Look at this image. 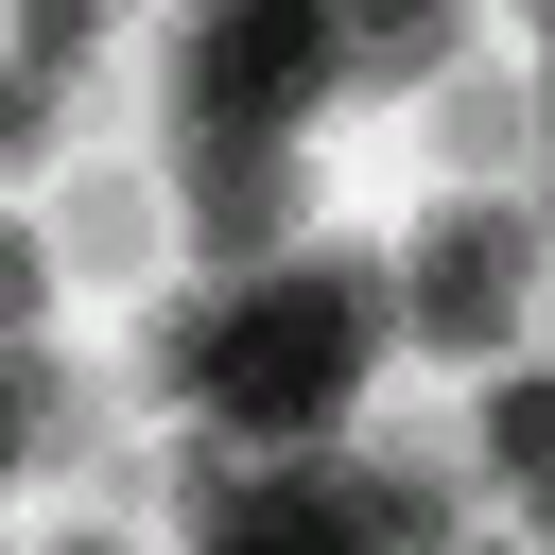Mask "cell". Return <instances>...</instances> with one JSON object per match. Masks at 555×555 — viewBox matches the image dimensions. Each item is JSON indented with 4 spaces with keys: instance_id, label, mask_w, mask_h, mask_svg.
I'll use <instances>...</instances> for the list:
<instances>
[{
    "instance_id": "6da1fadb",
    "label": "cell",
    "mask_w": 555,
    "mask_h": 555,
    "mask_svg": "<svg viewBox=\"0 0 555 555\" xmlns=\"http://www.w3.org/2000/svg\"><path fill=\"white\" fill-rule=\"evenodd\" d=\"M382 347H399V243H295L260 278H208V295L139 312V382L260 434V451H330V416L364 399Z\"/></svg>"
},
{
    "instance_id": "7a4b0ae2",
    "label": "cell",
    "mask_w": 555,
    "mask_h": 555,
    "mask_svg": "<svg viewBox=\"0 0 555 555\" xmlns=\"http://www.w3.org/2000/svg\"><path fill=\"white\" fill-rule=\"evenodd\" d=\"M330 87H347V35H330L312 0H225V17L173 35L156 121H173V139H295Z\"/></svg>"
},
{
    "instance_id": "3957f363",
    "label": "cell",
    "mask_w": 555,
    "mask_h": 555,
    "mask_svg": "<svg viewBox=\"0 0 555 555\" xmlns=\"http://www.w3.org/2000/svg\"><path fill=\"white\" fill-rule=\"evenodd\" d=\"M538 278H555L538 208H520V191H468V208H434V225L399 243V347H434V364H520Z\"/></svg>"
},
{
    "instance_id": "277c9868",
    "label": "cell",
    "mask_w": 555,
    "mask_h": 555,
    "mask_svg": "<svg viewBox=\"0 0 555 555\" xmlns=\"http://www.w3.org/2000/svg\"><path fill=\"white\" fill-rule=\"evenodd\" d=\"M156 173H173L191 260H225V278H260V260L312 243V156L295 139H156Z\"/></svg>"
},
{
    "instance_id": "5b68a950",
    "label": "cell",
    "mask_w": 555,
    "mask_h": 555,
    "mask_svg": "<svg viewBox=\"0 0 555 555\" xmlns=\"http://www.w3.org/2000/svg\"><path fill=\"white\" fill-rule=\"evenodd\" d=\"M330 486H347V538L364 555H451L468 503H486V451H468V416H399V434L330 451Z\"/></svg>"
},
{
    "instance_id": "8992f818",
    "label": "cell",
    "mask_w": 555,
    "mask_h": 555,
    "mask_svg": "<svg viewBox=\"0 0 555 555\" xmlns=\"http://www.w3.org/2000/svg\"><path fill=\"white\" fill-rule=\"evenodd\" d=\"M156 243H191V225H173V173L87 156V173L52 191V260H69V278H121V295H139V278H156Z\"/></svg>"
},
{
    "instance_id": "52a82bcc",
    "label": "cell",
    "mask_w": 555,
    "mask_h": 555,
    "mask_svg": "<svg viewBox=\"0 0 555 555\" xmlns=\"http://www.w3.org/2000/svg\"><path fill=\"white\" fill-rule=\"evenodd\" d=\"M17 468H35V486L121 468V451H104V399H87V364H69V347H17Z\"/></svg>"
},
{
    "instance_id": "ba28073f",
    "label": "cell",
    "mask_w": 555,
    "mask_h": 555,
    "mask_svg": "<svg viewBox=\"0 0 555 555\" xmlns=\"http://www.w3.org/2000/svg\"><path fill=\"white\" fill-rule=\"evenodd\" d=\"M434 156H451V173H538V87L468 52V69L434 87Z\"/></svg>"
},
{
    "instance_id": "9c48e42d",
    "label": "cell",
    "mask_w": 555,
    "mask_h": 555,
    "mask_svg": "<svg viewBox=\"0 0 555 555\" xmlns=\"http://www.w3.org/2000/svg\"><path fill=\"white\" fill-rule=\"evenodd\" d=\"M468 451H486V486H520V503L555 520V364H503V382L468 399Z\"/></svg>"
},
{
    "instance_id": "30bf717a",
    "label": "cell",
    "mask_w": 555,
    "mask_h": 555,
    "mask_svg": "<svg viewBox=\"0 0 555 555\" xmlns=\"http://www.w3.org/2000/svg\"><path fill=\"white\" fill-rule=\"evenodd\" d=\"M451 69H468V17H451V0H399V17L347 35V87H382V104H416V87H451Z\"/></svg>"
},
{
    "instance_id": "8fae6325",
    "label": "cell",
    "mask_w": 555,
    "mask_h": 555,
    "mask_svg": "<svg viewBox=\"0 0 555 555\" xmlns=\"http://www.w3.org/2000/svg\"><path fill=\"white\" fill-rule=\"evenodd\" d=\"M69 69H87V17H69V0H52V17H35V35H17V87H69Z\"/></svg>"
},
{
    "instance_id": "7c38bea8",
    "label": "cell",
    "mask_w": 555,
    "mask_h": 555,
    "mask_svg": "<svg viewBox=\"0 0 555 555\" xmlns=\"http://www.w3.org/2000/svg\"><path fill=\"white\" fill-rule=\"evenodd\" d=\"M52 555H139V538H104V520H69V538H52Z\"/></svg>"
},
{
    "instance_id": "4fadbf2b",
    "label": "cell",
    "mask_w": 555,
    "mask_h": 555,
    "mask_svg": "<svg viewBox=\"0 0 555 555\" xmlns=\"http://www.w3.org/2000/svg\"><path fill=\"white\" fill-rule=\"evenodd\" d=\"M520 208H538V243H555V156H538V191H520Z\"/></svg>"
},
{
    "instance_id": "5bb4252c",
    "label": "cell",
    "mask_w": 555,
    "mask_h": 555,
    "mask_svg": "<svg viewBox=\"0 0 555 555\" xmlns=\"http://www.w3.org/2000/svg\"><path fill=\"white\" fill-rule=\"evenodd\" d=\"M538 156H555V87H538Z\"/></svg>"
},
{
    "instance_id": "9a60e30c",
    "label": "cell",
    "mask_w": 555,
    "mask_h": 555,
    "mask_svg": "<svg viewBox=\"0 0 555 555\" xmlns=\"http://www.w3.org/2000/svg\"><path fill=\"white\" fill-rule=\"evenodd\" d=\"M451 555H503V538H451Z\"/></svg>"
},
{
    "instance_id": "2e32d148",
    "label": "cell",
    "mask_w": 555,
    "mask_h": 555,
    "mask_svg": "<svg viewBox=\"0 0 555 555\" xmlns=\"http://www.w3.org/2000/svg\"><path fill=\"white\" fill-rule=\"evenodd\" d=\"M538 555H555V520H538Z\"/></svg>"
}]
</instances>
